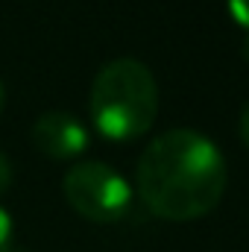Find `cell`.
<instances>
[{
    "mask_svg": "<svg viewBox=\"0 0 249 252\" xmlns=\"http://www.w3.org/2000/svg\"><path fill=\"white\" fill-rule=\"evenodd\" d=\"M229 182L220 147L187 126L156 135L135 170V185L144 205L164 220L185 223L208 214L223 199Z\"/></svg>",
    "mask_w": 249,
    "mask_h": 252,
    "instance_id": "obj_1",
    "label": "cell"
},
{
    "mask_svg": "<svg viewBox=\"0 0 249 252\" xmlns=\"http://www.w3.org/2000/svg\"><path fill=\"white\" fill-rule=\"evenodd\" d=\"M91 121L112 141H132L156 124L158 115V85L153 70L132 56L106 62L88 97Z\"/></svg>",
    "mask_w": 249,
    "mask_h": 252,
    "instance_id": "obj_2",
    "label": "cell"
},
{
    "mask_svg": "<svg viewBox=\"0 0 249 252\" xmlns=\"http://www.w3.org/2000/svg\"><path fill=\"white\" fill-rule=\"evenodd\" d=\"M62 190L76 214L91 223H118L132 208V188L106 161H79L64 173Z\"/></svg>",
    "mask_w": 249,
    "mask_h": 252,
    "instance_id": "obj_3",
    "label": "cell"
},
{
    "mask_svg": "<svg viewBox=\"0 0 249 252\" xmlns=\"http://www.w3.org/2000/svg\"><path fill=\"white\" fill-rule=\"evenodd\" d=\"M32 141L50 158H76L88 150L91 135L76 115L53 109L32 124Z\"/></svg>",
    "mask_w": 249,
    "mask_h": 252,
    "instance_id": "obj_4",
    "label": "cell"
},
{
    "mask_svg": "<svg viewBox=\"0 0 249 252\" xmlns=\"http://www.w3.org/2000/svg\"><path fill=\"white\" fill-rule=\"evenodd\" d=\"M15 241V223H12V214L0 205V252H9Z\"/></svg>",
    "mask_w": 249,
    "mask_h": 252,
    "instance_id": "obj_5",
    "label": "cell"
},
{
    "mask_svg": "<svg viewBox=\"0 0 249 252\" xmlns=\"http://www.w3.org/2000/svg\"><path fill=\"white\" fill-rule=\"evenodd\" d=\"M229 12H232V18L249 32V0H229Z\"/></svg>",
    "mask_w": 249,
    "mask_h": 252,
    "instance_id": "obj_6",
    "label": "cell"
},
{
    "mask_svg": "<svg viewBox=\"0 0 249 252\" xmlns=\"http://www.w3.org/2000/svg\"><path fill=\"white\" fill-rule=\"evenodd\" d=\"M9 185H12V164H9V158L0 153V193L9 188Z\"/></svg>",
    "mask_w": 249,
    "mask_h": 252,
    "instance_id": "obj_7",
    "label": "cell"
},
{
    "mask_svg": "<svg viewBox=\"0 0 249 252\" xmlns=\"http://www.w3.org/2000/svg\"><path fill=\"white\" fill-rule=\"evenodd\" d=\"M241 138H244V144H247V150H249V103L241 112Z\"/></svg>",
    "mask_w": 249,
    "mask_h": 252,
    "instance_id": "obj_8",
    "label": "cell"
},
{
    "mask_svg": "<svg viewBox=\"0 0 249 252\" xmlns=\"http://www.w3.org/2000/svg\"><path fill=\"white\" fill-rule=\"evenodd\" d=\"M3 106H6V88H3V82H0V112H3Z\"/></svg>",
    "mask_w": 249,
    "mask_h": 252,
    "instance_id": "obj_9",
    "label": "cell"
},
{
    "mask_svg": "<svg viewBox=\"0 0 249 252\" xmlns=\"http://www.w3.org/2000/svg\"><path fill=\"white\" fill-rule=\"evenodd\" d=\"M244 56L249 59V32H247V41H244Z\"/></svg>",
    "mask_w": 249,
    "mask_h": 252,
    "instance_id": "obj_10",
    "label": "cell"
}]
</instances>
